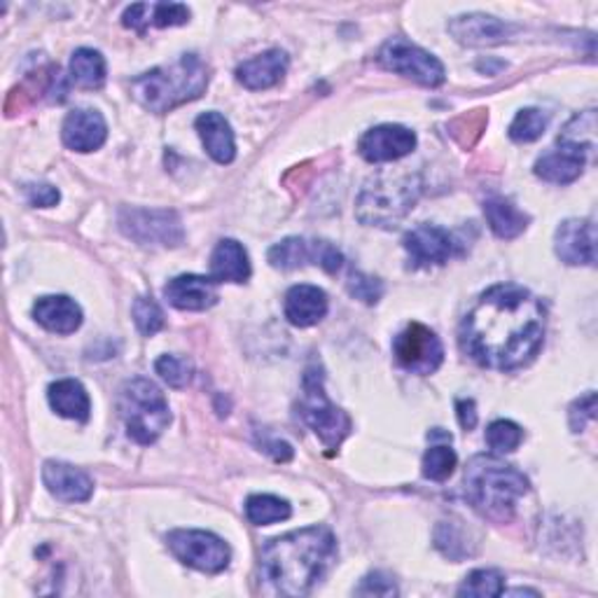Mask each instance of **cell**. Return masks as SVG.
Wrapping results in <instances>:
<instances>
[{
	"label": "cell",
	"mask_w": 598,
	"mask_h": 598,
	"mask_svg": "<svg viewBox=\"0 0 598 598\" xmlns=\"http://www.w3.org/2000/svg\"><path fill=\"white\" fill-rule=\"evenodd\" d=\"M545 307L515 283L482 292L461 323V349L488 370H519L538 355L545 341Z\"/></svg>",
	"instance_id": "cell-1"
},
{
	"label": "cell",
	"mask_w": 598,
	"mask_h": 598,
	"mask_svg": "<svg viewBox=\"0 0 598 598\" xmlns=\"http://www.w3.org/2000/svg\"><path fill=\"white\" fill-rule=\"evenodd\" d=\"M334 559V533L326 526H309L269 540L260 557V573L274 591L305 596L326 578Z\"/></svg>",
	"instance_id": "cell-2"
},
{
	"label": "cell",
	"mask_w": 598,
	"mask_h": 598,
	"mask_svg": "<svg viewBox=\"0 0 598 598\" xmlns=\"http://www.w3.org/2000/svg\"><path fill=\"white\" fill-rule=\"evenodd\" d=\"M530 491V482L515 465L498 456L480 454L465 467V496L477 512L494 522L515 517L517 501Z\"/></svg>",
	"instance_id": "cell-3"
},
{
	"label": "cell",
	"mask_w": 598,
	"mask_h": 598,
	"mask_svg": "<svg viewBox=\"0 0 598 598\" xmlns=\"http://www.w3.org/2000/svg\"><path fill=\"white\" fill-rule=\"evenodd\" d=\"M210 80V71L197 54H183L171 66L143 73L132 82V94L145 111L164 115L178 105L199 99Z\"/></svg>",
	"instance_id": "cell-4"
},
{
	"label": "cell",
	"mask_w": 598,
	"mask_h": 598,
	"mask_svg": "<svg viewBox=\"0 0 598 598\" xmlns=\"http://www.w3.org/2000/svg\"><path fill=\"white\" fill-rule=\"evenodd\" d=\"M421 195V178L412 171H381L362 187L355 213L358 220L372 227H395L414 208Z\"/></svg>",
	"instance_id": "cell-5"
},
{
	"label": "cell",
	"mask_w": 598,
	"mask_h": 598,
	"mask_svg": "<svg viewBox=\"0 0 598 598\" xmlns=\"http://www.w3.org/2000/svg\"><path fill=\"white\" fill-rule=\"evenodd\" d=\"M120 412L126 423V433L138 444H153L168 429L171 410L164 393L147 379L124 383L120 395Z\"/></svg>",
	"instance_id": "cell-6"
},
{
	"label": "cell",
	"mask_w": 598,
	"mask_h": 598,
	"mask_svg": "<svg viewBox=\"0 0 598 598\" xmlns=\"http://www.w3.org/2000/svg\"><path fill=\"white\" fill-rule=\"evenodd\" d=\"M323 381V370L318 365L307 368L302 398H299V416L305 419L326 448H330V454H334L351 433V419L330 402Z\"/></svg>",
	"instance_id": "cell-7"
},
{
	"label": "cell",
	"mask_w": 598,
	"mask_h": 598,
	"mask_svg": "<svg viewBox=\"0 0 598 598\" xmlns=\"http://www.w3.org/2000/svg\"><path fill=\"white\" fill-rule=\"evenodd\" d=\"M377 61L386 71L410 78L423 84V87H440V84L446 80L442 61L404 38H391L383 42Z\"/></svg>",
	"instance_id": "cell-8"
},
{
	"label": "cell",
	"mask_w": 598,
	"mask_h": 598,
	"mask_svg": "<svg viewBox=\"0 0 598 598\" xmlns=\"http://www.w3.org/2000/svg\"><path fill=\"white\" fill-rule=\"evenodd\" d=\"M120 229L141 246L176 248L185 239L178 213L164 208H122Z\"/></svg>",
	"instance_id": "cell-9"
},
{
	"label": "cell",
	"mask_w": 598,
	"mask_h": 598,
	"mask_svg": "<svg viewBox=\"0 0 598 598\" xmlns=\"http://www.w3.org/2000/svg\"><path fill=\"white\" fill-rule=\"evenodd\" d=\"M166 540L174 557L189 568L202 573H220L229 566L231 551L227 543L208 530H171Z\"/></svg>",
	"instance_id": "cell-10"
},
{
	"label": "cell",
	"mask_w": 598,
	"mask_h": 598,
	"mask_svg": "<svg viewBox=\"0 0 598 598\" xmlns=\"http://www.w3.org/2000/svg\"><path fill=\"white\" fill-rule=\"evenodd\" d=\"M393 353L400 368L412 374H433L440 370L444 360V347L440 337L421 323L408 326L395 337Z\"/></svg>",
	"instance_id": "cell-11"
},
{
	"label": "cell",
	"mask_w": 598,
	"mask_h": 598,
	"mask_svg": "<svg viewBox=\"0 0 598 598\" xmlns=\"http://www.w3.org/2000/svg\"><path fill=\"white\" fill-rule=\"evenodd\" d=\"M269 265L276 269H297L305 265H316L320 269H326L328 274H334L344 265V258H341V252L328 244V241H307L299 237H290L283 239L281 244H276L269 248Z\"/></svg>",
	"instance_id": "cell-12"
},
{
	"label": "cell",
	"mask_w": 598,
	"mask_h": 598,
	"mask_svg": "<svg viewBox=\"0 0 598 598\" xmlns=\"http://www.w3.org/2000/svg\"><path fill=\"white\" fill-rule=\"evenodd\" d=\"M402 246L408 250L410 265L414 269L444 265L448 262V258H454L458 250V244L452 234L435 225H419L404 237Z\"/></svg>",
	"instance_id": "cell-13"
},
{
	"label": "cell",
	"mask_w": 598,
	"mask_h": 598,
	"mask_svg": "<svg viewBox=\"0 0 598 598\" xmlns=\"http://www.w3.org/2000/svg\"><path fill=\"white\" fill-rule=\"evenodd\" d=\"M517 31L519 27L509 24V21L496 19L491 14H482V12L461 14L448 21V33H452L461 45H470V48L501 45V42L515 38Z\"/></svg>",
	"instance_id": "cell-14"
},
{
	"label": "cell",
	"mask_w": 598,
	"mask_h": 598,
	"mask_svg": "<svg viewBox=\"0 0 598 598\" xmlns=\"http://www.w3.org/2000/svg\"><path fill=\"white\" fill-rule=\"evenodd\" d=\"M416 147V134L400 124H381L370 130L358 143V153L372 164L408 157Z\"/></svg>",
	"instance_id": "cell-15"
},
{
	"label": "cell",
	"mask_w": 598,
	"mask_h": 598,
	"mask_svg": "<svg viewBox=\"0 0 598 598\" xmlns=\"http://www.w3.org/2000/svg\"><path fill=\"white\" fill-rule=\"evenodd\" d=\"M554 250L566 265L596 262V227L591 220H566L554 234Z\"/></svg>",
	"instance_id": "cell-16"
},
{
	"label": "cell",
	"mask_w": 598,
	"mask_h": 598,
	"mask_svg": "<svg viewBox=\"0 0 598 598\" xmlns=\"http://www.w3.org/2000/svg\"><path fill=\"white\" fill-rule=\"evenodd\" d=\"M164 297L168 299L171 307L181 311H206L213 305H218V288L216 281L206 279V276L197 274H183L178 279L168 281L164 288Z\"/></svg>",
	"instance_id": "cell-17"
},
{
	"label": "cell",
	"mask_w": 598,
	"mask_h": 598,
	"mask_svg": "<svg viewBox=\"0 0 598 598\" xmlns=\"http://www.w3.org/2000/svg\"><path fill=\"white\" fill-rule=\"evenodd\" d=\"M42 482L50 494L63 503H84L94 494V482L87 473L59 461H48L42 467Z\"/></svg>",
	"instance_id": "cell-18"
},
{
	"label": "cell",
	"mask_w": 598,
	"mask_h": 598,
	"mask_svg": "<svg viewBox=\"0 0 598 598\" xmlns=\"http://www.w3.org/2000/svg\"><path fill=\"white\" fill-rule=\"evenodd\" d=\"M61 138L75 153H94L109 138V124L99 111H73L63 120Z\"/></svg>",
	"instance_id": "cell-19"
},
{
	"label": "cell",
	"mask_w": 598,
	"mask_h": 598,
	"mask_svg": "<svg viewBox=\"0 0 598 598\" xmlns=\"http://www.w3.org/2000/svg\"><path fill=\"white\" fill-rule=\"evenodd\" d=\"M288 54L283 50H269L260 56L244 61L237 69V80L244 84L246 90L262 92L279 84L288 71Z\"/></svg>",
	"instance_id": "cell-20"
},
{
	"label": "cell",
	"mask_w": 598,
	"mask_h": 598,
	"mask_svg": "<svg viewBox=\"0 0 598 598\" xmlns=\"http://www.w3.org/2000/svg\"><path fill=\"white\" fill-rule=\"evenodd\" d=\"M33 318L54 334H73L82 326V309L66 295H48L33 305Z\"/></svg>",
	"instance_id": "cell-21"
},
{
	"label": "cell",
	"mask_w": 598,
	"mask_h": 598,
	"mask_svg": "<svg viewBox=\"0 0 598 598\" xmlns=\"http://www.w3.org/2000/svg\"><path fill=\"white\" fill-rule=\"evenodd\" d=\"M328 295L316 286H295L286 295V318L295 328H311L328 316Z\"/></svg>",
	"instance_id": "cell-22"
},
{
	"label": "cell",
	"mask_w": 598,
	"mask_h": 598,
	"mask_svg": "<svg viewBox=\"0 0 598 598\" xmlns=\"http://www.w3.org/2000/svg\"><path fill=\"white\" fill-rule=\"evenodd\" d=\"M189 21V10L187 6L181 3H138L126 8L122 24L126 29H134L138 33H145L147 27H157V29H168V27H183Z\"/></svg>",
	"instance_id": "cell-23"
},
{
	"label": "cell",
	"mask_w": 598,
	"mask_h": 598,
	"mask_svg": "<svg viewBox=\"0 0 598 598\" xmlns=\"http://www.w3.org/2000/svg\"><path fill=\"white\" fill-rule=\"evenodd\" d=\"M199 138L206 147V153L216 159L218 164H231L234 157H237V141H234V132L229 122L216 113H204L195 122Z\"/></svg>",
	"instance_id": "cell-24"
},
{
	"label": "cell",
	"mask_w": 598,
	"mask_h": 598,
	"mask_svg": "<svg viewBox=\"0 0 598 598\" xmlns=\"http://www.w3.org/2000/svg\"><path fill=\"white\" fill-rule=\"evenodd\" d=\"M210 279L216 283H246L250 279V260L246 248L225 239L210 255Z\"/></svg>",
	"instance_id": "cell-25"
},
{
	"label": "cell",
	"mask_w": 598,
	"mask_h": 598,
	"mask_svg": "<svg viewBox=\"0 0 598 598\" xmlns=\"http://www.w3.org/2000/svg\"><path fill=\"white\" fill-rule=\"evenodd\" d=\"M48 400L59 416H66V419L82 421V423L90 421L92 402H90V395H87V391H84L80 381H75V379L54 381L48 391Z\"/></svg>",
	"instance_id": "cell-26"
},
{
	"label": "cell",
	"mask_w": 598,
	"mask_h": 598,
	"mask_svg": "<svg viewBox=\"0 0 598 598\" xmlns=\"http://www.w3.org/2000/svg\"><path fill=\"white\" fill-rule=\"evenodd\" d=\"M484 216L488 220V227L494 229L498 239H517L519 234L526 231L530 218L524 210H519L515 204L505 197H491L484 202Z\"/></svg>",
	"instance_id": "cell-27"
},
{
	"label": "cell",
	"mask_w": 598,
	"mask_h": 598,
	"mask_svg": "<svg viewBox=\"0 0 598 598\" xmlns=\"http://www.w3.org/2000/svg\"><path fill=\"white\" fill-rule=\"evenodd\" d=\"M585 164L587 155L559 147L557 153H549L536 162V176L554 185H568L582 176Z\"/></svg>",
	"instance_id": "cell-28"
},
{
	"label": "cell",
	"mask_w": 598,
	"mask_h": 598,
	"mask_svg": "<svg viewBox=\"0 0 598 598\" xmlns=\"http://www.w3.org/2000/svg\"><path fill=\"white\" fill-rule=\"evenodd\" d=\"M559 147L573 150V153L589 155L596 150V113L585 111L580 115H575L559 136Z\"/></svg>",
	"instance_id": "cell-29"
},
{
	"label": "cell",
	"mask_w": 598,
	"mask_h": 598,
	"mask_svg": "<svg viewBox=\"0 0 598 598\" xmlns=\"http://www.w3.org/2000/svg\"><path fill=\"white\" fill-rule=\"evenodd\" d=\"M71 78L78 87L84 90H101L105 82V59L101 52L82 48L71 59Z\"/></svg>",
	"instance_id": "cell-30"
},
{
	"label": "cell",
	"mask_w": 598,
	"mask_h": 598,
	"mask_svg": "<svg viewBox=\"0 0 598 598\" xmlns=\"http://www.w3.org/2000/svg\"><path fill=\"white\" fill-rule=\"evenodd\" d=\"M292 509L288 501L276 498V496H250L246 501V517L255 526H269L276 522H286L290 519Z\"/></svg>",
	"instance_id": "cell-31"
},
{
	"label": "cell",
	"mask_w": 598,
	"mask_h": 598,
	"mask_svg": "<svg viewBox=\"0 0 598 598\" xmlns=\"http://www.w3.org/2000/svg\"><path fill=\"white\" fill-rule=\"evenodd\" d=\"M505 591V575L496 568H480L473 570L458 587V596H475V598H494Z\"/></svg>",
	"instance_id": "cell-32"
},
{
	"label": "cell",
	"mask_w": 598,
	"mask_h": 598,
	"mask_svg": "<svg viewBox=\"0 0 598 598\" xmlns=\"http://www.w3.org/2000/svg\"><path fill=\"white\" fill-rule=\"evenodd\" d=\"M456 463H458V456L448 444L431 446L423 456V465H421L423 477L431 480V482H444V480L452 477V473L456 470Z\"/></svg>",
	"instance_id": "cell-33"
},
{
	"label": "cell",
	"mask_w": 598,
	"mask_h": 598,
	"mask_svg": "<svg viewBox=\"0 0 598 598\" xmlns=\"http://www.w3.org/2000/svg\"><path fill=\"white\" fill-rule=\"evenodd\" d=\"M549 124V115L538 109H524L509 124V138L515 143H533L538 141Z\"/></svg>",
	"instance_id": "cell-34"
},
{
	"label": "cell",
	"mask_w": 598,
	"mask_h": 598,
	"mask_svg": "<svg viewBox=\"0 0 598 598\" xmlns=\"http://www.w3.org/2000/svg\"><path fill=\"white\" fill-rule=\"evenodd\" d=\"M522 440H524V431L519 429L517 423L505 421V419L494 421L486 431V442L496 454L515 452V448L522 444Z\"/></svg>",
	"instance_id": "cell-35"
},
{
	"label": "cell",
	"mask_w": 598,
	"mask_h": 598,
	"mask_svg": "<svg viewBox=\"0 0 598 598\" xmlns=\"http://www.w3.org/2000/svg\"><path fill=\"white\" fill-rule=\"evenodd\" d=\"M134 320L141 334L153 337L164 328V313L153 297H138L134 302Z\"/></svg>",
	"instance_id": "cell-36"
},
{
	"label": "cell",
	"mask_w": 598,
	"mask_h": 598,
	"mask_svg": "<svg viewBox=\"0 0 598 598\" xmlns=\"http://www.w3.org/2000/svg\"><path fill=\"white\" fill-rule=\"evenodd\" d=\"M155 370L171 389H185L192 379V362L178 355H162L155 362Z\"/></svg>",
	"instance_id": "cell-37"
},
{
	"label": "cell",
	"mask_w": 598,
	"mask_h": 598,
	"mask_svg": "<svg viewBox=\"0 0 598 598\" xmlns=\"http://www.w3.org/2000/svg\"><path fill=\"white\" fill-rule=\"evenodd\" d=\"M465 543H467L465 536H463V533H461L454 524L442 522V524L437 526V530H435V545H437V549L444 554V557L454 559V561L467 557L470 549H467Z\"/></svg>",
	"instance_id": "cell-38"
},
{
	"label": "cell",
	"mask_w": 598,
	"mask_h": 598,
	"mask_svg": "<svg viewBox=\"0 0 598 598\" xmlns=\"http://www.w3.org/2000/svg\"><path fill=\"white\" fill-rule=\"evenodd\" d=\"M349 292L355 299H360V302L377 305L381 299V295H383V283L379 279H374V276L353 271L351 279H349Z\"/></svg>",
	"instance_id": "cell-39"
},
{
	"label": "cell",
	"mask_w": 598,
	"mask_h": 598,
	"mask_svg": "<svg viewBox=\"0 0 598 598\" xmlns=\"http://www.w3.org/2000/svg\"><path fill=\"white\" fill-rule=\"evenodd\" d=\"M568 416H570V429H573V433H582L585 425L596 419V393L589 391L580 400H575L570 404Z\"/></svg>",
	"instance_id": "cell-40"
},
{
	"label": "cell",
	"mask_w": 598,
	"mask_h": 598,
	"mask_svg": "<svg viewBox=\"0 0 598 598\" xmlns=\"http://www.w3.org/2000/svg\"><path fill=\"white\" fill-rule=\"evenodd\" d=\"M358 596H398L395 582L383 573H370L368 578H362V582L355 587Z\"/></svg>",
	"instance_id": "cell-41"
},
{
	"label": "cell",
	"mask_w": 598,
	"mask_h": 598,
	"mask_svg": "<svg viewBox=\"0 0 598 598\" xmlns=\"http://www.w3.org/2000/svg\"><path fill=\"white\" fill-rule=\"evenodd\" d=\"M24 195L27 199L31 202V206H38V208H50V206H56L61 195L59 189L54 185H48V183H31V185H24Z\"/></svg>",
	"instance_id": "cell-42"
},
{
	"label": "cell",
	"mask_w": 598,
	"mask_h": 598,
	"mask_svg": "<svg viewBox=\"0 0 598 598\" xmlns=\"http://www.w3.org/2000/svg\"><path fill=\"white\" fill-rule=\"evenodd\" d=\"M456 410H458V421L465 431H473L477 425V408H475V400H458L456 402Z\"/></svg>",
	"instance_id": "cell-43"
},
{
	"label": "cell",
	"mask_w": 598,
	"mask_h": 598,
	"mask_svg": "<svg viewBox=\"0 0 598 598\" xmlns=\"http://www.w3.org/2000/svg\"><path fill=\"white\" fill-rule=\"evenodd\" d=\"M265 452H269L274 456V461L279 463H286L292 458V446L288 442H281V440H271V442H265Z\"/></svg>",
	"instance_id": "cell-44"
}]
</instances>
